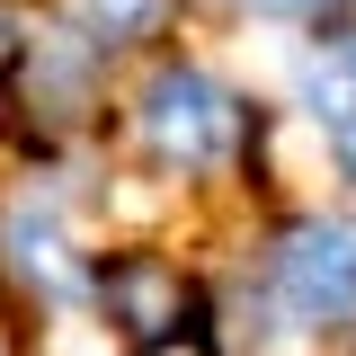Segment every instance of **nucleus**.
<instances>
[{
  "mask_svg": "<svg viewBox=\"0 0 356 356\" xmlns=\"http://www.w3.org/2000/svg\"><path fill=\"white\" fill-rule=\"evenodd\" d=\"M294 98H303V116H348L356 107V36H339V44H321L303 63V81H294Z\"/></svg>",
  "mask_w": 356,
  "mask_h": 356,
  "instance_id": "nucleus-4",
  "label": "nucleus"
},
{
  "mask_svg": "<svg viewBox=\"0 0 356 356\" xmlns=\"http://www.w3.org/2000/svg\"><path fill=\"white\" fill-rule=\"evenodd\" d=\"M72 27L89 44H134L161 27V0H72Z\"/></svg>",
  "mask_w": 356,
  "mask_h": 356,
  "instance_id": "nucleus-5",
  "label": "nucleus"
},
{
  "mask_svg": "<svg viewBox=\"0 0 356 356\" xmlns=\"http://www.w3.org/2000/svg\"><path fill=\"white\" fill-rule=\"evenodd\" d=\"M0 241H9V267H18L36 294H81L72 222H63V196H54V187H27V196H9V214H0Z\"/></svg>",
  "mask_w": 356,
  "mask_h": 356,
  "instance_id": "nucleus-3",
  "label": "nucleus"
},
{
  "mask_svg": "<svg viewBox=\"0 0 356 356\" xmlns=\"http://www.w3.org/2000/svg\"><path fill=\"white\" fill-rule=\"evenodd\" d=\"M259 9H321V0H259Z\"/></svg>",
  "mask_w": 356,
  "mask_h": 356,
  "instance_id": "nucleus-7",
  "label": "nucleus"
},
{
  "mask_svg": "<svg viewBox=\"0 0 356 356\" xmlns=\"http://www.w3.org/2000/svg\"><path fill=\"white\" fill-rule=\"evenodd\" d=\"M276 312L294 321V339H356V232L303 222L276 250Z\"/></svg>",
  "mask_w": 356,
  "mask_h": 356,
  "instance_id": "nucleus-1",
  "label": "nucleus"
},
{
  "mask_svg": "<svg viewBox=\"0 0 356 356\" xmlns=\"http://www.w3.org/2000/svg\"><path fill=\"white\" fill-rule=\"evenodd\" d=\"M330 161L356 178V107H348V116H330Z\"/></svg>",
  "mask_w": 356,
  "mask_h": 356,
  "instance_id": "nucleus-6",
  "label": "nucleus"
},
{
  "mask_svg": "<svg viewBox=\"0 0 356 356\" xmlns=\"http://www.w3.org/2000/svg\"><path fill=\"white\" fill-rule=\"evenodd\" d=\"M143 134H152V152L178 161V170H222L241 152V98L214 72H161V81L143 89Z\"/></svg>",
  "mask_w": 356,
  "mask_h": 356,
  "instance_id": "nucleus-2",
  "label": "nucleus"
}]
</instances>
